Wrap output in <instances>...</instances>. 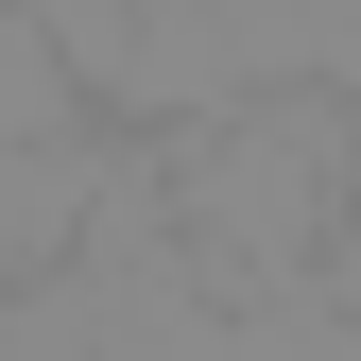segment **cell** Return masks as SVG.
I'll return each mask as SVG.
<instances>
[{
    "mask_svg": "<svg viewBox=\"0 0 361 361\" xmlns=\"http://www.w3.org/2000/svg\"><path fill=\"white\" fill-rule=\"evenodd\" d=\"M155 207H172V241H190V276H310L361 224V104L344 86L224 104L190 138H155Z\"/></svg>",
    "mask_w": 361,
    "mask_h": 361,
    "instance_id": "1",
    "label": "cell"
},
{
    "mask_svg": "<svg viewBox=\"0 0 361 361\" xmlns=\"http://www.w3.org/2000/svg\"><path fill=\"white\" fill-rule=\"evenodd\" d=\"M86 138V69L35 35V0H0V155H69Z\"/></svg>",
    "mask_w": 361,
    "mask_h": 361,
    "instance_id": "2",
    "label": "cell"
}]
</instances>
